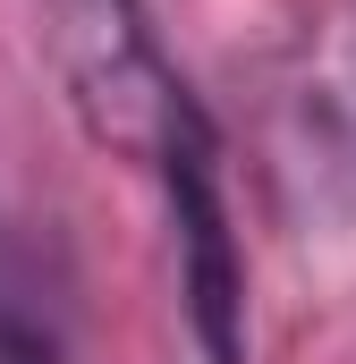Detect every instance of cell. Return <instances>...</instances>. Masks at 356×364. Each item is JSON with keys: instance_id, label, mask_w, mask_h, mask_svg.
I'll use <instances>...</instances> for the list:
<instances>
[{"instance_id": "cell-1", "label": "cell", "mask_w": 356, "mask_h": 364, "mask_svg": "<svg viewBox=\"0 0 356 364\" xmlns=\"http://www.w3.org/2000/svg\"><path fill=\"white\" fill-rule=\"evenodd\" d=\"M153 170L170 186L195 339H204L212 364H246V272H238V237H229V203H221V136H212L204 110L153 153Z\"/></svg>"}]
</instances>
